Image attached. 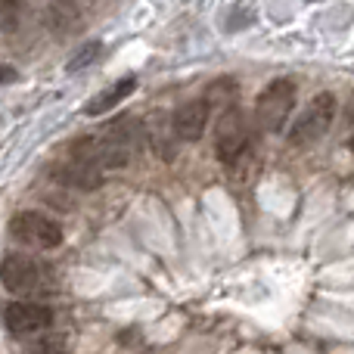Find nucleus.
<instances>
[{"label":"nucleus","instance_id":"obj_1","mask_svg":"<svg viewBox=\"0 0 354 354\" xmlns=\"http://www.w3.org/2000/svg\"><path fill=\"white\" fill-rule=\"evenodd\" d=\"M295 109V84L289 78H277L258 93L255 100V122L261 131H283V124L289 122Z\"/></svg>","mask_w":354,"mask_h":354},{"label":"nucleus","instance_id":"obj_2","mask_svg":"<svg viewBox=\"0 0 354 354\" xmlns=\"http://www.w3.org/2000/svg\"><path fill=\"white\" fill-rule=\"evenodd\" d=\"M336 97L333 93H317V97L308 103V109L301 112V118L292 124V131H289V143L292 147H314L317 140H324L326 131L333 128V122H336Z\"/></svg>","mask_w":354,"mask_h":354},{"label":"nucleus","instance_id":"obj_3","mask_svg":"<svg viewBox=\"0 0 354 354\" xmlns=\"http://www.w3.org/2000/svg\"><path fill=\"white\" fill-rule=\"evenodd\" d=\"M47 274L44 268L28 255H19V252H6L3 261H0V286L12 295H35L44 289Z\"/></svg>","mask_w":354,"mask_h":354},{"label":"nucleus","instance_id":"obj_4","mask_svg":"<svg viewBox=\"0 0 354 354\" xmlns=\"http://www.w3.org/2000/svg\"><path fill=\"white\" fill-rule=\"evenodd\" d=\"M10 233L16 243L28 245V249H41V252L56 249L62 243V227L41 212H19L10 221Z\"/></svg>","mask_w":354,"mask_h":354},{"label":"nucleus","instance_id":"obj_5","mask_svg":"<svg viewBox=\"0 0 354 354\" xmlns=\"http://www.w3.org/2000/svg\"><path fill=\"white\" fill-rule=\"evenodd\" d=\"M0 317L12 336H41L53 326V308L41 305V301H6Z\"/></svg>","mask_w":354,"mask_h":354},{"label":"nucleus","instance_id":"obj_6","mask_svg":"<svg viewBox=\"0 0 354 354\" xmlns=\"http://www.w3.org/2000/svg\"><path fill=\"white\" fill-rule=\"evenodd\" d=\"M245 147H249V122H245L243 112L230 103V106H224L218 124H214V156L227 165V162L236 159Z\"/></svg>","mask_w":354,"mask_h":354},{"label":"nucleus","instance_id":"obj_7","mask_svg":"<svg viewBox=\"0 0 354 354\" xmlns=\"http://www.w3.org/2000/svg\"><path fill=\"white\" fill-rule=\"evenodd\" d=\"M205 124H208V103L205 100H189V103H183L171 118L174 137L183 143L199 140V137L205 134Z\"/></svg>","mask_w":354,"mask_h":354},{"label":"nucleus","instance_id":"obj_8","mask_svg":"<svg viewBox=\"0 0 354 354\" xmlns=\"http://www.w3.org/2000/svg\"><path fill=\"white\" fill-rule=\"evenodd\" d=\"M137 75H124V78H118L112 87H106V91H100L97 97L91 100V103L84 106V115H91V118H97V115H103V112H109V109H115V106H122L124 100L131 97V93L137 91Z\"/></svg>","mask_w":354,"mask_h":354},{"label":"nucleus","instance_id":"obj_9","mask_svg":"<svg viewBox=\"0 0 354 354\" xmlns=\"http://www.w3.org/2000/svg\"><path fill=\"white\" fill-rule=\"evenodd\" d=\"M53 174L59 177L66 187H78V189H97L100 180H103V171H97V168H91V165H81V162H75V159L56 165Z\"/></svg>","mask_w":354,"mask_h":354},{"label":"nucleus","instance_id":"obj_10","mask_svg":"<svg viewBox=\"0 0 354 354\" xmlns=\"http://www.w3.org/2000/svg\"><path fill=\"white\" fill-rule=\"evenodd\" d=\"M233 100H236V81H214L212 84V91H208V97H205V103H208V109L212 106H230Z\"/></svg>","mask_w":354,"mask_h":354},{"label":"nucleus","instance_id":"obj_11","mask_svg":"<svg viewBox=\"0 0 354 354\" xmlns=\"http://www.w3.org/2000/svg\"><path fill=\"white\" fill-rule=\"evenodd\" d=\"M100 53H103V44L100 41H87L84 47L78 50V53L72 56V62H68V72H78V68H87L91 62L100 59Z\"/></svg>","mask_w":354,"mask_h":354},{"label":"nucleus","instance_id":"obj_12","mask_svg":"<svg viewBox=\"0 0 354 354\" xmlns=\"http://www.w3.org/2000/svg\"><path fill=\"white\" fill-rule=\"evenodd\" d=\"M10 81H16V68H12V66H0V84H10Z\"/></svg>","mask_w":354,"mask_h":354},{"label":"nucleus","instance_id":"obj_13","mask_svg":"<svg viewBox=\"0 0 354 354\" xmlns=\"http://www.w3.org/2000/svg\"><path fill=\"white\" fill-rule=\"evenodd\" d=\"M31 351H59L62 345L59 342H35V345H28Z\"/></svg>","mask_w":354,"mask_h":354}]
</instances>
